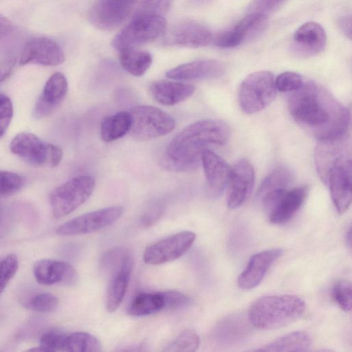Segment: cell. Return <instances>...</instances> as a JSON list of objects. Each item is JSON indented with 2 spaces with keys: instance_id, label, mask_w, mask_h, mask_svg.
Returning <instances> with one entry per match:
<instances>
[{
  "instance_id": "1",
  "label": "cell",
  "mask_w": 352,
  "mask_h": 352,
  "mask_svg": "<svg viewBox=\"0 0 352 352\" xmlns=\"http://www.w3.org/2000/svg\"><path fill=\"white\" fill-rule=\"evenodd\" d=\"M287 107L293 119L318 141L347 136L350 113L323 86L304 81L290 92Z\"/></svg>"
},
{
  "instance_id": "2",
  "label": "cell",
  "mask_w": 352,
  "mask_h": 352,
  "mask_svg": "<svg viewBox=\"0 0 352 352\" xmlns=\"http://www.w3.org/2000/svg\"><path fill=\"white\" fill-rule=\"evenodd\" d=\"M230 129L219 120L205 119L192 123L168 144L161 158V166L171 172H188L201 165L203 152L214 145H223Z\"/></svg>"
},
{
  "instance_id": "3",
  "label": "cell",
  "mask_w": 352,
  "mask_h": 352,
  "mask_svg": "<svg viewBox=\"0 0 352 352\" xmlns=\"http://www.w3.org/2000/svg\"><path fill=\"white\" fill-rule=\"evenodd\" d=\"M305 301L293 294L267 295L255 300L250 307V323L259 329L285 327L301 318L305 311Z\"/></svg>"
},
{
  "instance_id": "4",
  "label": "cell",
  "mask_w": 352,
  "mask_h": 352,
  "mask_svg": "<svg viewBox=\"0 0 352 352\" xmlns=\"http://www.w3.org/2000/svg\"><path fill=\"white\" fill-rule=\"evenodd\" d=\"M274 74L261 70L247 76L238 89V102L241 109L247 114L261 111L269 106L276 94Z\"/></svg>"
},
{
  "instance_id": "5",
  "label": "cell",
  "mask_w": 352,
  "mask_h": 352,
  "mask_svg": "<svg viewBox=\"0 0 352 352\" xmlns=\"http://www.w3.org/2000/svg\"><path fill=\"white\" fill-rule=\"evenodd\" d=\"M130 135L135 140L145 141L164 136L175 127L174 118L155 107L141 105L129 111Z\"/></svg>"
},
{
  "instance_id": "6",
  "label": "cell",
  "mask_w": 352,
  "mask_h": 352,
  "mask_svg": "<svg viewBox=\"0 0 352 352\" xmlns=\"http://www.w3.org/2000/svg\"><path fill=\"white\" fill-rule=\"evenodd\" d=\"M95 188V179L89 175L74 177L54 188L50 195L53 216L63 217L85 203Z\"/></svg>"
},
{
  "instance_id": "7",
  "label": "cell",
  "mask_w": 352,
  "mask_h": 352,
  "mask_svg": "<svg viewBox=\"0 0 352 352\" xmlns=\"http://www.w3.org/2000/svg\"><path fill=\"white\" fill-rule=\"evenodd\" d=\"M166 21L155 15L134 16L133 20L112 40V46L120 52L151 43L164 32Z\"/></svg>"
},
{
  "instance_id": "8",
  "label": "cell",
  "mask_w": 352,
  "mask_h": 352,
  "mask_svg": "<svg viewBox=\"0 0 352 352\" xmlns=\"http://www.w3.org/2000/svg\"><path fill=\"white\" fill-rule=\"evenodd\" d=\"M10 148L12 153L34 166L56 167L60 163L63 155L59 146L44 142L30 132L16 135Z\"/></svg>"
},
{
  "instance_id": "9",
  "label": "cell",
  "mask_w": 352,
  "mask_h": 352,
  "mask_svg": "<svg viewBox=\"0 0 352 352\" xmlns=\"http://www.w3.org/2000/svg\"><path fill=\"white\" fill-rule=\"evenodd\" d=\"M123 211L122 206H114L89 212L64 223L56 229V233L60 236L91 233L117 221Z\"/></svg>"
},
{
  "instance_id": "10",
  "label": "cell",
  "mask_w": 352,
  "mask_h": 352,
  "mask_svg": "<svg viewBox=\"0 0 352 352\" xmlns=\"http://www.w3.org/2000/svg\"><path fill=\"white\" fill-rule=\"evenodd\" d=\"M195 238L194 232L182 231L161 239L146 248L144 261L148 265H160L175 261L190 248Z\"/></svg>"
},
{
  "instance_id": "11",
  "label": "cell",
  "mask_w": 352,
  "mask_h": 352,
  "mask_svg": "<svg viewBox=\"0 0 352 352\" xmlns=\"http://www.w3.org/2000/svg\"><path fill=\"white\" fill-rule=\"evenodd\" d=\"M351 168L350 155L342 157L330 169L324 183L329 188L332 201L340 214H344L351 203Z\"/></svg>"
},
{
  "instance_id": "12",
  "label": "cell",
  "mask_w": 352,
  "mask_h": 352,
  "mask_svg": "<svg viewBox=\"0 0 352 352\" xmlns=\"http://www.w3.org/2000/svg\"><path fill=\"white\" fill-rule=\"evenodd\" d=\"M137 0H96L89 19L98 28L111 30L119 27L129 17Z\"/></svg>"
},
{
  "instance_id": "13",
  "label": "cell",
  "mask_w": 352,
  "mask_h": 352,
  "mask_svg": "<svg viewBox=\"0 0 352 352\" xmlns=\"http://www.w3.org/2000/svg\"><path fill=\"white\" fill-rule=\"evenodd\" d=\"M163 42L168 45L198 48L206 46L212 40V32L204 24L186 21L176 23L164 32Z\"/></svg>"
},
{
  "instance_id": "14",
  "label": "cell",
  "mask_w": 352,
  "mask_h": 352,
  "mask_svg": "<svg viewBox=\"0 0 352 352\" xmlns=\"http://www.w3.org/2000/svg\"><path fill=\"white\" fill-rule=\"evenodd\" d=\"M255 182V172L250 162L239 160L232 167L228 184L227 205L230 209L240 207L250 195Z\"/></svg>"
},
{
  "instance_id": "15",
  "label": "cell",
  "mask_w": 352,
  "mask_h": 352,
  "mask_svg": "<svg viewBox=\"0 0 352 352\" xmlns=\"http://www.w3.org/2000/svg\"><path fill=\"white\" fill-rule=\"evenodd\" d=\"M64 60V53L59 44L52 38L41 36L32 38L27 42L19 63L21 65L32 63L56 66Z\"/></svg>"
},
{
  "instance_id": "16",
  "label": "cell",
  "mask_w": 352,
  "mask_h": 352,
  "mask_svg": "<svg viewBox=\"0 0 352 352\" xmlns=\"http://www.w3.org/2000/svg\"><path fill=\"white\" fill-rule=\"evenodd\" d=\"M292 42L293 53L307 58L321 53L325 48L327 37L324 28L316 22H307L294 32Z\"/></svg>"
},
{
  "instance_id": "17",
  "label": "cell",
  "mask_w": 352,
  "mask_h": 352,
  "mask_svg": "<svg viewBox=\"0 0 352 352\" xmlns=\"http://www.w3.org/2000/svg\"><path fill=\"white\" fill-rule=\"evenodd\" d=\"M207 183L208 195L212 198L221 195L228 186L232 167L210 149H206L201 159Z\"/></svg>"
},
{
  "instance_id": "18",
  "label": "cell",
  "mask_w": 352,
  "mask_h": 352,
  "mask_svg": "<svg viewBox=\"0 0 352 352\" xmlns=\"http://www.w3.org/2000/svg\"><path fill=\"white\" fill-rule=\"evenodd\" d=\"M308 192L307 186L288 188L266 211L270 222L283 224L289 221L302 207Z\"/></svg>"
},
{
  "instance_id": "19",
  "label": "cell",
  "mask_w": 352,
  "mask_h": 352,
  "mask_svg": "<svg viewBox=\"0 0 352 352\" xmlns=\"http://www.w3.org/2000/svg\"><path fill=\"white\" fill-rule=\"evenodd\" d=\"M36 281L42 285L62 284L72 285L78 280L76 270L69 263L54 259H41L33 267Z\"/></svg>"
},
{
  "instance_id": "20",
  "label": "cell",
  "mask_w": 352,
  "mask_h": 352,
  "mask_svg": "<svg viewBox=\"0 0 352 352\" xmlns=\"http://www.w3.org/2000/svg\"><path fill=\"white\" fill-rule=\"evenodd\" d=\"M283 250L273 248L254 254L250 258L243 272L239 275L237 284L242 289H251L260 284L269 268L281 256Z\"/></svg>"
},
{
  "instance_id": "21",
  "label": "cell",
  "mask_w": 352,
  "mask_h": 352,
  "mask_svg": "<svg viewBox=\"0 0 352 352\" xmlns=\"http://www.w3.org/2000/svg\"><path fill=\"white\" fill-rule=\"evenodd\" d=\"M68 90L66 77L61 72L54 73L47 80L39 96L33 115L41 119L48 116L64 100Z\"/></svg>"
},
{
  "instance_id": "22",
  "label": "cell",
  "mask_w": 352,
  "mask_h": 352,
  "mask_svg": "<svg viewBox=\"0 0 352 352\" xmlns=\"http://www.w3.org/2000/svg\"><path fill=\"white\" fill-rule=\"evenodd\" d=\"M292 180L291 171L284 166L274 168L263 179L257 190L256 199L265 211L289 188Z\"/></svg>"
},
{
  "instance_id": "23",
  "label": "cell",
  "mask_w": 352,
  "mask_h": 352,
  "mask_svg": "<svg viewBox=\"0 0 352 352\" xmlns=\"http://www.w3.org/2000/svg\"><path fill=\"white\" fill-rule=\"evenodd\" d=\"M348 135L330 140H319L315 150L317 173L324 182L332 166L347 153Z\"/></svg>"
},
{
  "instance_id": "24",
  "label": "cell",
  "mask_w": 352,
  "mask_h": 352,
  "mask_svg": "<svg viewBox=\"0 0 352 352\" xmlns=\"http://www.w3.org/2000/svg\"><path fill=\"white\" fill-rule=\"evenodd\" d=\"M225 72L223 63L215 60H199L179 65L166 76L173 80H192L217 78Z\"/></svg>"
},
{
  "instance_id": "25",
  "label": "cell",
  "mask_w": 352,
  "mask_h": 352,
  "mask_svg": "<svg viewBox=\"0 0 352 352\" xmlns=\"http://www.w3.org/2000/svg\"><path fill=\"white\" fill-rule=\"evenodd\" d=\"M149 90L152 97L160 104L171 106L190 97L195 92V87L180 82L159 80L151 84Z\"/></svg>"
},
{
  "instance_id": "26",
  "label": "cell",
  "mask_w": 352,
  "mask_h": 352,
  "mask_svg": "<svg viewBox=\"0 0 352 352\" xmlns=\"http://www.w3.org/2000/svg\"><path fill=\"white\" fill-rule=\"evenodd\" d=\"M311 340L307 332L294 331L279 337L256 349L257 351H307Z\"/></svg>"
},
{
  "instance_id": "27",
  "label": "cell",
  "mask_w": 352,
  "mask_h": 352,
  "mask_svg": "<svg viewBox=\"0 0 352 352\" xmlns=\"http://www.w3.org/2000/svg\"><path fill=\"white\" fill-rule=\"evenodd\" d=\"M133 267H124L110 276L106 308L109 312L118 309L126 292Z\"/></svg>"
},
{
  "instance_id": "28",
  "label": "cell",
  "mask_w": 352,
  "mask_h": 352,
  "mask_svg": "<svg viewBox=\"0 0 352 352\" xmlns=\"http://www.w3.org/2000/svg\"><path fill=\"white\" fill-rule=\"evenodd\" d=\"M131 116L129 111H120L103 119L100 137L106 142L116 140L129 132Z\"/></svg>"
},
{
  "instance_id": "29",
  "label": "cell",
  "mask_w": 352,
  "mask_h": 352,
  "mask_svg": "<svg viewBox=\"0 0 352 352\" xmlns=\"http://www.w3.org/2000/svg\"><path fill=\"white\" fill-rule=\"evenodd\" d=\"M164 304L161 292H142L131 300L127 313L135 317L148 316L164 310Z\"/></svg>"
},
{
  "instance_id": "30",
  "label": "cell",
  "mask_w": 352,
  "mask_h": 352,
  "mask_svg": "<svg viewBox=\"0 0 352 352\" xmlns=\"http://www.w3.org/2000/svg\"><path fill=\"white\" fill-rule=\"evenodd\" d=\"M120 62L122 67L135 76H142L152 64L151 55L135 48L120 51Z\"/></svg>"
},
{
  "instance_id": "31",
  "label": "cell",
  "mask_w": 352,
  "mask_h": 352,
  "mask_svg": "<svg viewBox=\"0 0 352 352\" xmlns=\"http://www.w3.org/2000/svg\"><path fill=\"white\" fill-rule=\"evenodd\" d=\"M132 254L126 249L118 248L104 253L100 260V268L109 277L124 267H133Z\"/></svg>"
},
{
  "instance_id": "32",
  "label": "cell",
  "mask_w": 352,
  "mask_h": 352,
  "mask_svg": "<svg viewBox=\"0 0 352 352\" xmlns=\"http://www.w3.org/2000/svg\"><path fill=\"white\" fill-rule=\"evenodd\" d=\"M268 25L267 16L261 13H248L234 27L243 43L252 40L261 34Z\"/></svg>"
},
{
  "instance_id": "33",
  "label": "cell",
  "mask_w": 352,
  "mask_h": 352,
  "mask_svg": "<svg viewBox=\"0 0 352 352\" xmlns=\"http://www.w3.org/2000/svg\"><path fill=\"white\" fill-rule=\"evenodd\" d=\"M100 351L101 344L96 336L86 332L67 333L64 351L98 352Z\"/></svg>"
},
{
  "instance_id": "34",
  "label": "cell",
  "mask_w": 352,
  "mask_h": 352,
  "mask_svg": "<svg viewBox=\"0 0 352 352\" xmlns=\"http://www.w3.org/2000/svg\"><path fill=\"white\" fill-rule=\"evenodd\" d=\"M21 304L25 308L38 313H50L58 305V299L48 292H34L22 297Z\"/></svg>"
},
{
  "instance_id": "35",
  "label": "cell",
  "mask_w": 352,
  "mask_h": 352,
  "mask_svg": "<svg viewBox=\"0 0 352 352\" xmlns=\"http://www.w3.org/2000/svg\"><path fill=\"white\" fill-rule=\"evenodd\" d=\"M199 343V338L194 331L185 330L168 346L166 351L192 352L198 349Z\"/></svg>"
},
{
  "instance_id": "36",
  "label": "cell",
  "mask_w": 352,
  "mask_h": 352,
  "mask_svg": "<svg viewBox=\"0 0 352 352\" xmlns=\"http://www.w3.org/2000/svg\"><path fill=\"white\" fill-rule=\"evenodd\" d=\"M351 285L344 280L337 281L332 289V296L340 309L346 312L351 310L352 295Z\"/></svg>"
},
{
  "instance_id": "37",
  "label": "cell",
  "mask_w": 352,
  "mask_h": 352,
  "mask_svg": "<svg viewBox=\"0 0 352 352\" xmlns=\"http://www.w3.org/2000/svg\"><path fill=\"white\" fill-rule=\"evenodd\" d=\"M67 333L59 330H49L42 334L40 345L45 352L64 351Z\"/></svg>"
},
{
  "instance_id": "38",
  "label": "cell",
  "mask_w": 352,
  "mask_h": 352,
  "mask_svg": "<svg viewBox=\"0 0 352 352\" xmlns=\"http://www.w3.org/2000/svg\"><path fill=\"white\" fill-rule=\"evenodd\" d=\"M18 267V258L14 254L0 258V294L14 277Z\"/></svg>"
},
{
  "instance_id": "39",
  "label": "cell",
  "mask_w": 352,
  "mask_h": 352,
  "mask_svg": "<svg viewBox=\"0 0 352 352\" xmlns=\"http://www.w3.org/2000/svg\"><path fill=\"white\" fill-rule=\"evenodd\" d=\"M274 81L276 90L281 92H292L300 87L304 80L299 74L285 72L280 74Z\"/></svg>"
},
{
  "instance_id": "40",
  "label": "cell",
  "mask_w": 352,
  "mask_h": 352,
  "mask_svg": "<svg viewBox=\"0 0 352 352\" xmlns=\"http://www.w3.org/2000/svg\"><path fill=\"white\" fill-rule=\"evenodd\" d=\"M22 177L17 173L0 170V195H9L23 186Z\"/></svg>"
},
{
  "instance_id": "41",
  "label": "cell",
  "mask_w": 352,
  "mask_h": 352,
  "mask_svg": "<svg viewBox=\"0 0 352 352\" xmlns=\"http://www.w3.org/2000/svg\"><path fill=\"white\" fill-rule=\"evenodd\" d=\"M173 0H144L135 16L155 15L163 16L170 8Z\"/></svg>"
},
{
  "instance_id": "42",
  "label": "cell",
  "mask_w": 352,
  "mask_h": 352,
  "mask_svg": "<svg viewBox=\"0 0 352 352\" xmlns=\"http://www.w3.org/2000/svg\"><path fill=\"white\" fill-rule=\"evenodd\" d=\"M164 300V310H177L186 307L190 303V298L186 294L177 291L161 292Z\"/></svg>"
},
{
  "instance_id": "43",
  "label": "cell",
  "mask_w": 352,
  "mask_h": 352,
  "mask_svg": "<svg viewBox=\"0 0 352 352\" xmlns=\"http://www.w3.org/2000/svg\"><path fill=\"white\" fill-rule=\"evenodd\" d=\"M13 105L11 99L0 93V138L5 134L13 117Z\"/></svg>"
},
{
  "instance_id": "44",
  "label": "cell",
  "mask_w": 352,
  "mask_h": 352,
  "mask_svg": "<svg viewBox=\"0 0 352 352\" xmlns=\"http://www.w3.org/2000/svg\"><path fill=\"white\" fill-rule=\"evenodd\" d=\"M212 39L214 45L221 49L233 48L243 43L241 38L234 28L219 33Z\"/></svg>"
},
{
  "instance_id": "45",
  "label": "cell",
  "mask_w": 352,
  "mask_h": 352,
  "mask_svg": "<svg viewBox=\"0 0 352 352\" xmlns=\"http://www.w3.org/2000/svg\"><path fill=\"white\" fill-rule=\"evenodd\" d=\"M287 0H253L248 8V12L261 13L267 16L278 10Z\"/></svg>"
},
{
  "instance_id": "46",
  "label": "cell",
  "mask_w": 352,
  "mask_h": 352,
  "mask_svg": "<svg viewBox=\"0 0 352 352\" xmlns=\"http://www.w3.org/2000/svg\"><path fill=\"white\" fill-rule=\"evenodd\" d=\"M163 212L164 208L160 204L154 205L149 208L140 219L142 226L145 228L153 226L161 218Z\"/></svg>"
},
{
  "instance_id": "47",
  "label": "cell",
  "mask_w": 352,
  "mask_h": 352,
  "mask_svg": "<svg viewBox=\"0 0 352 352\" xmlns=\"http://www.w3.org/2000/svg\"><path fill=\"white\" fill-rule=\"evenodd\" d=\"M337 25L340 31L349 39L351 38V14H342L337 20Z\"/></svg>"
},
{
  "instance_id": "48",
  "label": "cell",
  "mask_w": 352,
  "mask_h": 352,
  "mask_svg": "<svg viewBox=\"0 0 352 352\" xmlns=\"http://www.w3.org/2000/svg\"><path fill=\"white\" fill-rule=\"evenodd\" d=\"M12 24L4 16L0 14V38L6 36L11 30Z\"/></svg>"
},
{
  "instance_id": "49",
  "label": "cell",
  "mask_w": 352,
  "mask_h": 352,
  "mask_svg": "<svg viewBox=\"0 0 352 352\" xmlns=\"http://www.w3.org/2000/svg\"><path fill=\"white\" fill-rule=\"evenodd\" d=\"M346 241L349 248L351 245V228L349 226L346 234Z\"/></svg>"
},
{
  "instance_id": "50",
  "label": "cell",
  "mask_w": 352,
  "mask_h": 352,
  "mask_svg": "<svg viewBox=\"0 0 352 352\" xmlns=\"http://www.w3.org/2000/svg\"><path fill=\"white\" fill-rule=\"evenodd\" d=\"M8 74V72L0 67V82L3 80Z\"/></svg>"
}]
</instances>
